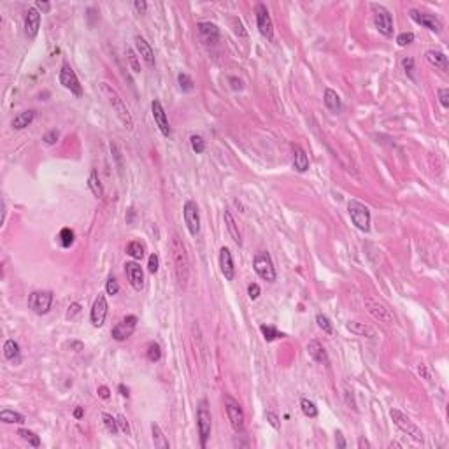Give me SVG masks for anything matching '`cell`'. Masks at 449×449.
Wrapping results in <instances>:
<instances>
[{"label":"cell","instance_id":"1","mask_svg":"<svg viewBox=\"0 0 449 449\" xmlns=\"http://www.w3.org/2000/svg\"><path fill=\"white\" fill-rule=\"evenodd\" d=\"M172 258H174V270H176V278L181 288H186L190 281V258L186 253L183 241L179 239L177 233L172 235Z\"/></svg>","mask_w":449,"mask_h":449},{"label":"cell","instance_id":"2","mask_svg":"<svg viewBox=\"0 0 449 449\" xmlns=\"http://www.w3.org/2000/svg\"><path fill=\"white\" fill-rule=\"evenodd\" d=\"M100 91H102V95L107 98L109 106L112 107V111L116 112L119 121L125 125V128L132 130V128H134V119H132L130 111H128L127 104H125V100L121 98V95H119L111 84H107V83H100Z\"/></svg>","mask_w":449,"mask_h":449},{"label":"cell","instance_id":"3","mask_svg":"<svg viewBox=\"0 0 449 449\" xmlns=\"http://www.w3.org/2000/svg\"><path fill=\"white\" fill-rule=\"evenodd\" d=\"M390 416H392V420H393V423H395L396 428H400L404 433H407V435L413 439V441H416V442H423V441H425V435H423V432H421V430L418 428L416 425H414L413 421H411V418L405 416L402 411H398V409H392V411H390Z\"/></svg>","mask_w":449,"mask_h":449},{"label":"cell","instance_id":"4","mask_svg":"<svg viewBox=\"0 0 449 449\" xmlns=\"http://www.w3.org/2000/svg\"><path fill=\"white\" fill-rule=\"evenodd\" d=\"M196 428H198V435H200V446L205 448L209 437H211V430H213V416H211V411H209L205 400H202L198 409H196Z\"/></svg>","mask_w":449,"mask_h":449},{"label":"cell","instance_id":"5","mask_svg":"<svg viewBox=\"0 0 449 449\" xmlns=\"http://www.w3.org/2000/svg\"><path fill=\"white\" fill-rule=\"evenodd\" d=\"M253 269L254 272L260 276L263 281L267 282H274L278 279V274H276V267L272 263V258L267 251H260V253L254 254L253 258Z\"/></svg>","mask_w":449,"mask_h":449},{"label":"cell","instance_id":"6","mask_svg":"<svg viewBox=\"0 0 449 449\" xmlns=\"http://www.w3.org/2000/svg\"><path fill=\"white\" fill-rule=\"evenodd\" d=\"M51 306H53V291L39 290L28 295V309L35 314H48L51 310Z\"/></svg>","mask_w":449,"mask_h":449},{"label":"cell","instance_id":"7","mask_svg":"<svg viewBox=\"0 0 449 449\" xmlns=\"http://www.w3.org/2000/svg\"><path fill=\"white\" fill-rule=\"evenodd\" d=\"M347 211H349V216H351L356 228L362 230V232L370 230V211H368L367 205L358 200H351L347 204Z\"/></svg>","mask_w":449,"mask_h":449},{"label":"cell","instance_id":"8","mask_svg":"<svg viewBox=\"0 0 449 449\" xmlns=\"http://www.w3.org/2000/svg\"><path fill=\"white\" fill-rule=\"evenodd\" d=\"M364 304H365V309H367L368 314H370L374 319H377L379 323L392 325V323L395 321V316H393V312L388 309L386 304L379 302V300H376V298H372V297H365Z\"/></svg>","mask_w":449,"mask_h":449},{"label":"cell","instance_id":"9","mask_svg":"<svg viewBox=\"0 0 449 449\" xmlns=\"http://www.w3.org/2000/svg\"><path fill=\"white\" fill-rule=\"evenodd\" d=\"M370 9L374 12V25L379 30V33H383L384 37H392L395 28H393V18L388 9L381 4H372Z\"/></svg>","mask_w":449,"mask_h":449},{"label":"cell","instance_id":"10","mask_svg":"<svg viewBox=\"0 0 449 449\" xmlns=\"http://www.w3.org/2000/svg\"><path fill=\"white\" fill-rule=\"evenodd\" d=\"M183 218L184 223H186V228L192 233L193 237L198 235L200 232V211H198V205L195 200H186L183 207Z\"/></svg>","mask_w":449,"mask_h":449},{"label":"cell","instance_id":"11","mask_svg":"<svg viewBox=\"0 0 449 449\" xmlns=\"http://www.w3.org/2000/svg\"><path fill=\"white\" fill-rule=\"evenodd\" d=\"M137 321H139V319H137V316H134V314H128L123 319H119V321L114 325V328L111 330L112 339L118 340V342H123V340H127L128 337H132V334H134L135 328H137Z\"/></svg>","mask_w":449,"mask_h":449},{"label":"cell","instance_id":"12","mask_svg":"<svg viewBox=\"0 0 449 449\" xmlns=\"http://www.w3.org/2000/svg\"><path fill=\"white\" fill-rule=\"evenodd\" d=\"M58 79H60V84L69 90L70 93H74L76 97H81L83 95V88H81V83H79L78 76L76 72L72 70V67L69 63H63L60 69V74H58Z\"/></svg>","mask_w":449,"mask_h":449},{"label":"cell","instance_id":"13","mask_svg":"<svg viewBox=\"0 0 449 449\" xmlns=\"http://www.w3.org/2000/svg\"><path fill=\"white\" fill-rule=\"evenodd\" d=\"M254 14H256V25H258V30L267 41H272L274 39V23H272V18L269 14V9H267L265 4H256L254 7Z\"/></svg>","mask_w":449,"mask_h":449},{"label":"cell","instance_id":"14","mask_svg":"<svg viewBox=\"0 0 449 449\" xmlns=\"http://www.w3.org/2000/svg\"><path fill=\"white\" fill-rule=\"evenodd\" d=\"M409 16H411V20H413L414 23L421 25V27H425V28L432 30V32H435V33L442 32V23L435 14H428V12H420L418 9H411V11H409Z\"/></svg>","mask_w":449,"mask_h":449},{"label":"cell","instance_id":"15","mask_svg":"<svg viewBox=\"0 0 449 449\" xmlns=\"http://www.w3.org/2000/svg\"><path fill=\"white\" fill-rule=\"evenodd\" d=\"M224 411H226V416H228V421L232 428L235 430L237 433L244 432V413H242V407L237 402H233L232 398H226V404H224Z\"/></svg>","mask_w":449,"mask_h":449},{"label":"cell","instance_id":"16","mask_svg":"<svg viewBox=\"0 0 449 449\" xmlns=\"http://www.w3.org/2000/svg\"><path fill=\"white\" fill-rule=\"evenodd\" d=\"M107 300H106V295H98L95 298L93 306H91V312H90V319H91V325L95 328H100L106 323L107 318Z\"/></svg>","mask_w":449,"mask_h":449},{"label":"cell","instance_id":"17","mask_svg":"<svg viewBox=\"0 0 449 449\" xmlns=\"http://www.w3.org/2000/svg\"><path fill=\"white\" fill-rule=\"evenodd\" d=\"M151 112H153V118H155L156 127L160 128L162 135H164V137H170L172 130H170V125H168L167 112H165L162 102H160V100H156V98L151 102Z\"/></svg>","mask_w":449,"mask_h":449},{"label":"cell","instance_id":"18","mask_svg":"<svg viewBox=\"0 0 449 449\" xmlns=\"http://www.w3.org/2000/svg\"><path fill=\"white\" fill-rule=\"evenodd\" d=\"M41 28V12L35 7H30L25 14V35L28 37L30 41H33L39 33Z\"/></svg>","mask_w":449,"mask_h":449},{"label":"cell","instance_id":"19","mask_svg":"<svg viewBox=\"0 0 449 449\" xmlns=\"http://www.w3.org/2000/svg\"><path fill=\"white\" fill-rule=\"evenodd\" d=\"M125 272H127V278L130 281L132 288L135 291H140L144 288V272L142 267L137 263V261H127L125 263Z\"/></svg>","mask_w":449,"mask_h":449},{"label":"cell","instance_id":"20","mask_svg":"<svg viewBox=\"0 0 449 449\" xmlns=\"http://www.w3.org/2000/svg\"><path fill=\"white\" fill-rule=\"evenodd\" d=\"M220 270L224 276L226 281H232L233 276H235V267H233V258L230 253L228 248H221L220 249Z\"/></svg>","mask_w":449,"mask_h":449},{"label":"cell","instance_id":"21","mask_svg":"<svg viewBox=\"0 0 449 449\" xmlns=\"http://www.w3.org/2000/svg\"><path fill=\"white\" fill-rule=\"evenodd\" d=\"M135 49H137V53L140 55V58L146 61L147 65L149 67L155 65V51H153V48L149 46V42H147L144 37H140V35L135 37Z\"/></svg>","mask_w":449,"mask_h":449},{"label":"cell","instance_id":"22","mask_svg":"<svg viewBox=\"0 0 449 449\" xmlns=\"http://www.w3.org/2000/svg\"><path fill=\"white\" fill-rule=\"evenodd\" d=\"M291 151H293V167H295V170L300 172V174H304V172L309 170V156H307V153L302 149V146L293 144V146H291Z\"/></svg>","mask_w":449,"mask_h":449},{"label":"cell","instance_id":"23","mask_svg":"<svg viewBox=\"0 0 449 449\" xmlns=\"http://www.w3.org/2000/svg\"><path fill=\"white\" fill-rule=\"evenodd\" d=\"M307 353L316 364H321V365H328V355L325 351V347L319 344V340L312 339L307 342Z\"/></svg>","mask_w":449,"mask_h":449},{"label":"cell","instance_id":"24","mask_svg":"<svg viewBox=\"0 0 449 449\" xmlns=\"http://www.w3.org/2000/svg\"><path fill=\"white\" fill-rule=\"evenodd\" d=\"M196 28H198V33H200L202 39H204L207 44H214V42L220 39V28H218L214 23L204 21V23L196 25Z\"/></svg>","mask_w":449,"mask_h":449},{"label":"cell","instance_id":"25","mask_svg":"<svg viewBox=\"0 0 449 449\" xmlns=\"http://www.w3.org/2000/svg\"><path fill=\"white\" fill-rule=\"evenodd\" d=\"M323 102H325L327 109L330 111V112H334V114H339L340 111H342V100H340L339 93H337V91H334L332 88H327V90H325V95H323Z\"/></svg>","mask_w":449,"mask_h":449},{"label":"cell","instance_id":"26","mask_svg":"<svg viewBox=\"0 0 449 449\" xmlns=\"http://www.w3.org/2000/svg\"><path fill=\"white\" fill-rule=\"evenodd\" d=\"M223 218H224V224H226V230H228L230 237H232V241L235 242L237 246H241L242 244V235H241V230H239V224H237L235 218H233L232 213L226 211V209H224Z\"/></svg>","mask_w":449,"mask_h":449},{"label":"cell","instance_id":"27","mask_svg":"<svg viewBox=\"0 0 449 449\" xmlns=\"http://www.w3.org/2000/svg\"><path fill=\"white\" fill-rule=\"evenodd\" d=\"M426 60H428L430 65L437 67V69H441L442 72H448V56H446L442 51L430 49V51H426Z\"/></svg>","mask_w":449,"mask_h":449},{"label":"cell","instance_id":"28","mask_svg":"<svg viewBox=\"0 0 449 449\" xmlns=\"http://www.w3.org/2000/svg\"><path fill=\"white\" fill-rule=\"evenodd\" d=\"M33 118H35V111H23V112H20L18 116H14V119H12V128H16V130H23V128H27L30 125V123L33 121Z\"/></svg>","mask_w":449,"mask_h":449},{"label":"cell","instance_id":"29","mask_svg":"<svg viewBox=\"0 0 449 449\" xmlns=\"http://www.w3.org/2000/svg\"><path fill=\"white\" fill-rule=\"evenodd\" d=\"M346 328L351 332V334L358 335V337H370V335H374V330H372L368 325L360 323V321H347Z\"/></svg>","mask_w":449,"mask_h":449},{"label":"cell","instance_id":"30","mask_svg":"<svg viewBox=\"0 0 449 449\" xmlns=\"http://www.w3.org/2000/svg\"><path fill=\"white\" fill-rule=\"evenodd\" d=\"M0 421L2 423H7V425H23L25 423V416L20 413H16V411H11V409H4V411H0Z\"/></svg>","mask_w":449,"mask_h":449},{"label":"cell","instance_id":"31","mask_svg":"<svg viewBox=\"0 0 449 449\" xmlns=\"http://www.w3.org/2000/svg\"><path fill=\"white\" fill-rule=\"evenodd\" d=\"M88 188H90V192L93 193L97 198H102L104 196V186L102 183H100V179H98V174L97 170H91L90 177H88Z\"/></svg>","mask_w":449,"mask_h":449},{"label":"cell","instance_id":"32","mask_svg":"<svg viewBox=\"0 0 449 449\" xmlns=\"http://www.w3.org/2000/svg\"><path fill=\"white\" fill-rule=\"evenodd\" d=\"M151 433H153V442H155V448L168 449V441L165 439L164 432H162V428H160L158 423H153L151 425Z\"/></svg>","mask_w":449,"mask_h":449},{"label":"cell","instance_id":"33","mask_svg":"<svg viewBox=\"0 0 449 449\" xmlns=\"http://www.w3.org/2000/svg\"><path fill=\"white\" fill-rule=\"evenodd\" d=\"M4 358L11 360V362L20 358V344L14 339H7L4 342Z\"/></svg>","mask_w":449,"mask_h":449},{"label":"cell","instance_id":"34","mask_svg":"<svg viewBox=\"0 0 449 449\" xmlns=\"http://www.w3.org/2000/svg\"><path fill=\"white\" fill-rule=\"evenodd\" d=\"M18 435H20L25 442H28V446H32V448H39V446H41V439H39V435L33 433L32 430L20 428L18 430Z\"/></svg>","mask_w":449,"mask_h":449},{"label":"cell","instance_id":"35","mask_svg":"<svg viewBox=\"0 0 449 449\" xmlns=\"http://www.w3.org/2000/svg\"><path fill=\"white\" fill-rule=\"evenodd\" d=\"M260 332H261V335H263V339H265L267 342H272V340H276L278 337H284L282 334H279V330L274 327V325H261Z\"/></svg>","mask_w":449,"mask_h":449},{"label":"cell","instance_id":"36","mask_svg":"<svg viewBox=\"0 0 449 449\" xmlns=\"http://www.w3.org/2000/svg\"><path fill=\"white\" fill-rule=\"evenodd\" d=\"M127 253L130 254L134 260H142L144 258V246L139 241H132L127 246Z\"/></svg>","mask_w":449,"mask_h":449},{"label":"cell","instance_id":"37","mask_svg":"<svg viewBox=\"0 0 449 449\" xmlns=\"http://www.w3.org/2000/svg\"><path fill=\"white\" fill-rule=\"evenodd\" d=\"M74 230L70 228H61L60 235H58V242H60L61 248H70L74 244Z\"/></svg>","mask_w":449,"mask_h":449},{"label":"cell","instance_id":"38","mask_svg":"<svg viewBox=\"0 0 449 449\" xmlns=\"http://www.w3.org/2000/svg\"><path fill=\"white\" fill-rule=\"evenodd\" d=\"M300 409H302V413L306 414L307 418L318 416V407H316L314 402L309 400V398H302V400H300Z\"/></svg>","mask_w":449,"mask_h":449},{"label":"cell","instance_id":"39","mask_svg":"<svg viewBox=\"0 0 449 449\" xmlns=\"http://www.w3.org/2000/svg\"><path fill=\"white\" fill-rule=\"evenodd\" d=\"M146 356L149 362H153V364H156V362H160V358H162V347H160L158 342H151L149 346H147V351H146Z\"/></svg>","mask_w":449,"mask_h":449},{"label":"cell","instance_id":"40","mask_svg":"<svg viewBox=\"0 0 449 449\" xmlns=\"http://www.w3.org/2000/svg\"><path fill=\"white\" fill-rule=\"evenodd\" d=\"M190 144H192V149L196 153V155H202L205 151V140L202 139V135H196L193 134L190 137Z\"/></svg>","mask_w":449,"mask_h":449},{"label":"cell","instance_id":"41","mask_svg":"<svg viewBox=\"0 0 449 449\" xmlns=\"http://www.w3.org/2000/svg\"><path fill=\"white\" fill-rule=\"evenodd\" d=\"M102 421H104V425H106L107 432H111L112 435H114V433H118V430H119V426H118V418H112L111 414L104 413V414H102Z\"/></svg>","mask_w":449,"mask_h":449},{"label":"cell","instance_id":"42","mask_svg":"<svg viewBox=\"0 0 449 449\" xmlns=\"http://www.w3.org/2000/svg\"><path fill=\"white\" fill-rule=\"evenodd\" d=\"M177 83H179L183 91H192L193 88H195V83H193V79L190 78L188 74H179V76H177Z\"/></svg>","mask_w":449,"mask_h":449},{"label":"cell","instance_id":"43","mask_svg":"<svg viewBox=\"0 0 449 449\" xmlns=\"http://www.w3.org/2000/svg\"><path fill=\"white\" fill-rule=\"evenodd\" d=\"M316 323H318V327L321 328L325 334H332V332H334V327H332L330 319H328L325 314H318V316H316Z\"/></svg>","mask_w":449,"mask_h":449},{"label":"cell","instance_id":"44","mask_svg":"<svg viewBox=\"0 0 449 449\" xmlns=\"http://www.w3.org/2000/svg\"><path fill=\"white\" fill-rule=\"evenodd\" d=\"M414 42V33L413 32H404L400 33V35L396 37V44L400 46V48H405V46L413 44Z\"/></svg>","mask_w":449,"mask_h":449},{"label":"cell","instance_id":"45","mask_svg":"<svg viewBox=\"0 0 449 449\" xmlns=\"http://www.w3.org/2000/svg\"><path fill=\"white\" fill-rule=\"evenodd\" d=\"M127 58H128V63H130L132 70L139 74L140 72V63H139V58H137V55L134 53V49H128V51H127Z\"/></svg>","mask_w":449,"mask_h":449},{"label":"cell","instance_id":"46","mask_svg":"<svg viewBox=\"0 0 449 449\" xmlns=\"http://www.w3.org/2000/svg\"><path fill=\"white\" fill-rule=\"evenodd\" d=\"M402 69L405 70V74H407L409 78L414 79V58L407 56L402 60Z\"/></svg>","mask_w":449,"mask_h":449},{"label":"cell","instance_id":"47","mask_svg":"<svg viewBox=\"0 0 449 449\" xmlns=\"http://www.w3.org/2000/svg\"><path fill=\"white\" fill-rule=\"evenodd\" d=\"M118 291H119L118 281H116L114 278H109V279H107V282H106V293H107V295H111V297H114V295H118Z\"/></svg>","mask_w":449,"mask_h":449},{"label":"cell","instance_id":"48","mask_svg":"<svg viewBox=\"0 0 449 449\" xmlns=\"http://www.w3.org/2000/svg\"><path fill=\"white\" fill-rule=\"evenodd\" d=\"M158 267H160L158 254L153 253L151 256H149V260H147V270H149L151 274H156V272H158Z\"/></svg>","mask_w":449,"mask_h":449},{"label":"cell","instance_id":"49","mask_svg":"<svg viewBox=\"0 0 449 449\" xmlns=\"http://www.w3.org/2000/svg\"><path fill=\"white\" fill-rule=\"evenodd\" d=\"M265 418H267V421H269V425L272 426V428H276V430L281 428V421H279V416L276 413L269 411V413L265 414Z\"/></svg>","mask_w":449,"mask_h":449},{"label":"cell","instance_id":"50","mask_svg":"<svg viewBox=\"0 0 449 449\" xmlns=\"http://www.w3.org/2000/svg\"><path fill=\"white\" fill-rule=\"evenodd\" d=\"M437 93H439V100H441L442 107H444V109H448V107H449V90H448V88H439Z\"/></svg>","mask_w":449,"mask_h":449},{"label":"cell","instance_id":"51","mask_svg":"<svg viewBox=\"0 0 449 449\" xmlns=\"http://www.w3.org/2000/svg\"><path fill=\"white\" fill-rule=\"evenodd\" d=\"M58 137H60V134H58V130H51V132H48V134L42 137V140H44L48 146H53V144H56V140H58Z\"/></svg>","mask_w":449,"mask_h":449},{"label":"cell","instance_id":"52","mask_svg":"<svg viewBox=\"0 0 449 449\" xmlns=\"http://www.w3.org/2000/svg\"><path fill=\"white\" fill-rule=\"evenodd\" d=\"M79 312H81V304H78V302L70 304L69 310H67V319H74Z\"/></svg>","mask_w":449,"mask_h":449},{"label":"cell","instance_id":"53","mask_svg":"<svg viewBox=\"0 0 449 449\" xmlns=\"http://www.w3.org/2000/svg\"><path fill=\"white\" fill-rule=\"evenodd\" d=\"M260 293H261V290H260V286H258L256 282H251V284L248 286V295H249L251 300H256V298L260 297Z\"/></svg>","mask_w":449,"mask_h":449},{"label":"cell","instance_id":"54","mask_svg":"<svg viewBox=\"0 0 449 449\" xmlns=\"http://www.w3.org/2000/svg\"><path fill=\"white\" fill-rule=\"evenodd\" d=\"M118 426H119V430H121L123 433H130V426H128V421H127V418L123 416V414H119L118 416Z\"/></svg>","mask_w":449,"mask_h":449},{"label":"cell","instance_id":"55","mask_svg":"<svg viewBox=\"0 0 449 449\" xmlns=\"http://www.w3.org/2000/svg\"><path fill=\"white\" fill-rule=\"evenodd\" d=\"M134 7H135V11L139 12V14H144V12L147 11V4L144 2V0H135Z\"/></svg>","mask_w":449,"mask_h":449},{"label":"cell","instance_id":"56","mask_svg":"<svg viewBox=\"0 0 449 449\" xmlns=\"http://www.w3.org/2000/svg\"><path fill=\"white\" fill-rule=\"evenodd\" d=\"M35 9L37 11H42V12H49L51 11V4H49V2H42V0H37Z\"/></svg>","mask_w":449,"mask_h":449},{"label":"cell","instance_id":"57","mask_svg":"<svg viewBox=\"0 0 449 449\" xmlns=\"http://www.w3.org/2000/svg\"><path fill=\"white\" fill-rule=\"evenodd\" d=\"M97 393H98V396H100V398H104V400H107V398L111 396V390L107 388V386H98Z\"/></svg>","mask_w":449,"mask_h":449},{"label":"cell","instance_id":"58","mask_svg":"<svg viewBox=\"0 0 449 449\" xmlns=\"http://www.w3.org/2000/svg\"><path fill=\"white\" fill-rule=\"evenodd\" d=\"M335 442H337V448L344 449L346 448V441H344V435L340 432H337V437H335Z\"/></svg>","mask_w":449,"mask_h":449},{"label":"cell","instance_id":"59","mask_svg":"<svg viewBox=\"0 0 449 449\" xmlns=\"http://www.w3.org/2000/svg\"><path fill=\"white\" fill-rule=\"evenodd\" d=\"M418 372H420V374H421V376H423V377H425V379H430V374H428V370H426V367H425V365H423V364H421L420 367H418Z\"/></svg>","mask_w":449,"mask_h":449},{"label":"cell","instance_id":"60","mask_svg":"<svg viewBox=\"0 0 449 449\" xmlns=\"http://www.w3.org/2000/svg\"><path fill=\"white\" fill-rule=\"evenodd\" d=\"M83 416H84V409H83V407H76V409H74V418H76V420H81Z\"/></svg>","mask_w":449,"mask_h":449},{"label":"cell","instance_id":"61","mask_svg":"<svg viewBox=\"0 0 449 449\" xmlns=\"http://www.w3.org/2000/svg\"><path fill=\"white\" fill-rule=\"evenodd\" d=\"M358 448H360V449H364V448H367V449H368V448H370V442H368L367 439L360 437V439H358Z\"/></svg>","mask_w":449,"mask_h":449},{"label":"cell","instance_id":"62","mask_svg":"<svg viewBox=\"0 0 449 449\" xmlns=\"http://www.w3.org/2000/svg\"><path fill=\"white\" fill-rule=\"evenodd\" d=\"M69 347H74L76 351H83V342H76V340H74V342L69 344Z\"/></svg>","mask_w":449,"mask_h":449},{"label":"cell","instance_id":"63","mask_svg":"<svg viewBox=\"0 0 449 449\" xmlns=\"http://www.w3.org/2000/svg\"><path fill=\"white\" fill-rule=\"evenodd\" d=\"M230 81L233 83V90H241V88H242V83H241V81H237L235 78H230Z\"/></svg>","mask_w":449,"mask_h":449},{"label":"cell","instance_id":"64","mask_svg":"<svg viewBox=\"0 0 449 449\" xmlns=\"http://www.w3.org/2000/svg\"><path fill=\"white\" fill-rule=\"evenodd\" d=\"M119 393H121L123 396H128V388H125L123 384H119Z\"/></svg>","mask_w":449,"mask_h":449}]
</instances>
